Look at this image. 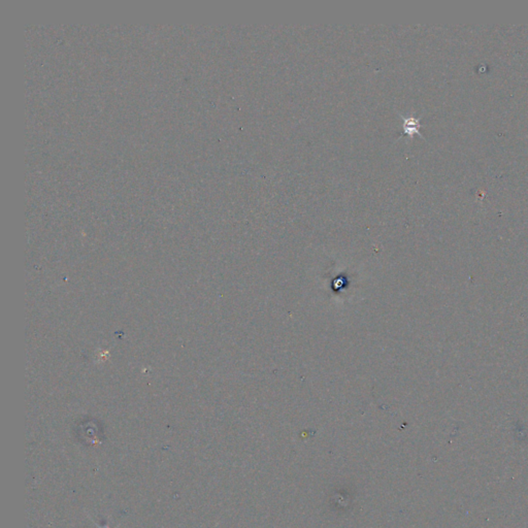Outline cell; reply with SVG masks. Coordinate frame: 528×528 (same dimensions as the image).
Segmentation results:
<instances>
[{"label":"cell","mask_w":528,"mask_h":528,"mask_svg":"<svg viewBox=\"0 0 528 528\" xmlns=\"http://www.w3.org/2000/svg\"><path fill=\"white\" fill-rule=\"evenodd\" d=\"M399 117L403 121V125H402L403 133L401 135H409V137H413L414 134H419L420 137H422L421 133L419 132V129L421 127V124H420L421 118H416L413 116L403 117L400 114H399Z\"/></svg>","instance_id":"cell-1"}]
</instances>
